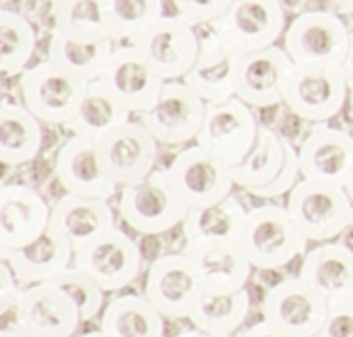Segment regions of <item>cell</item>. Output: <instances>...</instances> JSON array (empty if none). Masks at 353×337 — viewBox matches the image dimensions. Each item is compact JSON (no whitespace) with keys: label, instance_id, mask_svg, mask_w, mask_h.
I'll list each match as a JSON object with an SVG mask.
<instances>
[{"label":"cell","instance_id":"6da1fadb","mask_svg":"<svg viewBox=\"0 0 353 337\" xmlns=\"http://www.w3.org/2000/svg\"><path fill=\"white\" fill-rule=\"evenodd\" d=\"M238 247L254 270H279L310 249V241L293 222L286 206L263 203L248 210Z\"/></svg>","mask_w":353,"mask_h":337},{"label":"cell","instance_id":"7a4b0ae2","mask_svg":"<svg viewBox=\"0 0 353 337\" xmlns=\"http://www.w3.org/2000/svg\"><path fill=\"white\" fill-rule=\"evenodd\" d=\"M349 81L342 63L293 65L284 88V107L305 123L319 125L349 107Z\"/></svg>","mask_w":353,"mask_h":337},{"label":"cell","instance_id":"3957f363","mask_svg":"<svg viewBox=\"0 0 353 337\" xmlns=\"http://www.w3.org/2000/svg\"><path fill=\"white\" fill-rule=\"evenodd\" d=\"M118 210L128 229L141 236H162L181 227L190 206L173 187L166 169H155L143 181L121 187Z\"/></svg>","mask_w":353,"mask_h":337},{"label":"cell","instance_id":"277c9868","mask_svg":"<svg viewBox=\"0 0 353 337\" xmlns=\"http://www.w3.org/2000/svg\"><path fill=\"white\" fill-rule=\"evenodd\" d=\"M286 210L310 243L337 241L353 224V201L337 183L303 178L286 194Z\"/></svg>","mask_w":353,"mask_h":337},{"label":"cell","instance_id":"5b68a950","mask_svg":"<svg viewBox=\"0 0 353 337\" xmlns=\"http://www.w3.org/2000/svg\"><path fill=\"white\" fill-rule=\"evenodd\" d=\"M85 90L88 81L65 72L49 58L30 65L19 76L21 102L42 125L68 127L81 107Z\"/></svg>","mask_w":353,"mask_h":337},{"label":"cell","instance_id":"8992f818","mask_svg":"<svg viewBox=\"0 0 353 337\" xmlns=\"http://www.w3.org/2000/svg\"><path fill=\"white\" fill-rule=\"evenodd\" d=\"M201 292V275L185 249L159 254L145 270L143 296L166 321H188Z\"/></svg>","mask_w":353,"mask_h":337},{"label":"cell","instance_id":"52a82bcc","mask_svg":"<svg viewBox=\"0 0 353 337\" xmlns=\"http://www.w3.org/2000/svg\"><path fill=\"white\" fill-rule=\"evenodd\" d=\"M282 39L293 65L342 63L349 51L351 28L337 12L307 10L291 19Z\"/></svg>","mask_w":353,"mask_h":337},{"label":"cell","instance_id":"ba28073f","mask_svg":"<svg viewBox=\"0 0 353 337\" xmlns=\"http://www.w3.org/2000/svg\"><path fill=\"white\" fill-rule=\"evenodd\" d=\"M72 266L88 273L106 294H113L123 292L141 275L143 252L128 231L113 227L77 249Z\"/></svg>","mask_w":353,"mask_h":337},{"label":"cell","instance_id":"9c48e42d","mask_svg":"<svg viewBox=\"0 0 353 337\" xmlns=\"http://www.w3.org/2000/svg\"><path fill=\"white\" fill-rule=\"evenodd\" d=\"M286 25L279 0H233L226 14L210 23V28L236 54H252L277 44Z\"/></svg>","mask_w":353,"mask_h":337},{"label":"cell","instance_id":"30bf717a","mask_svg":"<svg viewBox=\"0 0 353 337\" xmlns=\"http://www.w3.org/2000/svg\"><path fill=\"white\" fill-rule=\"evenodd\" d=\"M205 104L183 79L164 81L157 100L148 111L139 116L159 146H185L196 141L199 132L203 127Z\"/></svg>","mask_w":353,"mask_h":337},{"label":"cell","instance_id":"8fae6325","mask_svg":"<svg viewBox=\"0 0 353 337\" xmlns=\"http://www.w3.org/2000/svg\"><path fill=\"white\" fill-rule=\"evenodd\" d=\"M328 309L330 303L298 275L272 284L259 305L263 321L293 337H316L328 316Z\"/></svg>","mask_w":353,"mask_h":337},{"label":"cell","instance_id":"7c38bea8","mask_svg":"<svg viewBox=\"0 0 353 337\" xmlns=\"http://www.w3.org/2000/svg\"><path fill=\"white\" fill-rule=\"evenodd\" d=\"M259 130L261 123L254 116V109L238 97H231L226 102L208 104L196 143L229 167H236L254 148Z\"/></svg>","mask_w":353,"mask_h":337},{"label":"cell","instance_id":"4fadbf2b","mask_svg":"<svg viewBox=\"0 0 353 337\" xmlns=\"http://www.w3.org/2000/svg\"><path fill=\"white\" fill-rule=\"evenodd\" d=\"M128 44H134L141 51L164 81L185 79V74L194 68L199 49H201L199 30L185 23L178 14H164L148 25L134 42Z\"/></svg>","mask_w":353,"mask_h":337},{"label":"cell","instance_id":"5bb4252c","mask_svg":"<svg viewBox=\"0 0 353 337\" xmlns=\"http://www.w3.org/2000/svg\"><path fill=\"white\" fill-rule=\"evenodd\" d=\"M173 187L190 208L217 203L233 194L231 167L199 143L181 150L166 167Z\"/></svg>","mask_w":353,"mask_h":337},{"label":"cell","instance_id":"9a60e30c","mask_svg":"<svg viewBox=\"0 0 353 337\" xmlns=\"http://www.w3.org/2000/svg\"><path fill=\"white\" fill-rule=\"evenodd\" d=\"M106 174L118 187L134 185L155 171L159 143L141 121H128L97 139Z\"/></svg>","mask_w":353,"mask_h":337},{"label":"cell","instance_id":"2e32d148","mask_svg":"<svg viewBox=\"0 0 353 337\" xmlns=\"http://www.w3.org/2000/svg\"><path fill=\"white\" fill-rule=\"evenodd\" d=\"M291 70L293 61L284 46L272 44L268 49L241 54L233 74V92L254 111L279 107L284 104V88Z\"/></svg>","mask_w":353,"mask_h":337},{"label":"cell","instance_id":"e0dca14e","mask_svg":"<svg viewBox=\"0 0 353 337\" xmlns=\"http://www.w3.org/2000/svg\"><path fill=\"white\" fill-rule=\"evenodd\" d=\"M53 174L68 194L109 201L116 192H121V187L106 174L97 141L88 136L70 134L56 153Z\"/></svg>","mask_w":353,"mask_h":337},{"label":"cell","instance_id":"ac0fdd59","mask_svg":"<svg viewBox=\"0 0 353 337\" xmlns=\"http://www.w3.org/2000/svg\"><path fill=\"white\" fill-rule=\"evenodd\" d=\"M99 81L132 116L148 111L164 85V79L152 70V65L134 44H116V51Z\"/></svg>","mask_w":353,"mask_h":337},{"label":"cell","instance_id":"d6986e66","mask_svg":"<svg viewBox=\"0 0 353 337\" xmlns=\"http://www.w3.org/2000/svg\"><path fill=\"white\" fill-rule=\"evenodd\" d=\"M51 206L35 187L10 183L0 187V249L30 245L49 231Z\"/></svg>","mask_w":353,"mask_h":337},{"label":"cell","instance_id":"ffe728a7","mask_svg":"<svg viewBox=\"0 0 353 337\" xmlns=\"http://www.w3.org/2000/svg\"><path fill=\"white\" fill-rule=\"evenodd\" d=\"M303 178L344 185L353 167V134L328 123L314 125L298 146Z\"/></svg>","mask_w":353,"mask_h":337},{"label":"cell","instance_id":"44dd1931","mask_svg":"<svg viewBox=\"0 0 353 337\" xmlns=\"http://www.w3.org/2000/svg\"><path fill=\"white\" fill-rule=\"evenodd\" d=\"M298 277L330 303L353 300V247L346 243H314L303 254Z\"/></svg>","mask_w":353,"mask_h":337},{"label":"cell","instance_id":"7402d4cb","mask_svg":"<svg viewBox=\"0 0 353 337\" xmlns=\"http://www.w3.org/2000/svg\"><path fill=\"white\" fill-rule=\"evenodd\" d=\"M113 227H116V215L109 201L104 199H90V196L65 192L51 206L49 231L74 252Z\"/></svg>","mask_w":353,"mask_h":337},{"label":"cell","instance_id":"603a6c76","mask_svg":"<svg viewBox=\"0 0 353 337\" xmlns=\"http://www.w3.org/2000/svg\"><path fill=\"white\" fill-rule=\"evenodd\" d=\"M201 28H208V32L205 35L199 32V39H201L199 58L183 81L205 104H219L236 97V92H233V74H236V63L241 54H236L231 46H226L212 32L210 25H201Z\"/></svg>","mask_w":353,"mask_h":337},{"label":"cell","instance_id":"cb8c5ba5","mask_svg":"<svg viewBox=\"0 0 353 337\" xmlns=\"http://www.w3.org/2000/svg\"><path fill=\"white\" fill-rule=\"evenodd\" d=\"M248 210L250 208H245L233 194L217 203L190 208L188 217H185V222L181 224L183 241H185L183 249L238 243V236H241Z\"/></svg>","mask_w":353,"mask_h":337},{"label":"cell","instance_id":"d4e9b609","mask_svg":"<svg viewBox=\"0 0 353 337\" xmlns=\"http://www.w3.org/2000/svg\"><path fill=\"white\" fill-rule=\"evenodd\" d=\"M116 44L118 42L111 37H90L51 28L46 58L65 72L90 83L102 79L106 65H109L113 51H116Z\"/></svg>","mask_w":353,"mask_h":337},{"label":"cell","instance_id":"484cf974","mask_svg":"<svg viewBox=\"0 0 353 337\" xmlns=\"http://www.w3.org/2000/svg\"><path fill=\"white\" fill-rule=\"evenodd\" d=\"M23 312L30 337H74L81 316L70 296L61 292L56 284H35L21 289Z\"/></svg>","mask_w":353,"mask_h":337},{"label":"cell","instance_id":"4316f807","mask_svg":"<svg viewBox=\"0 0 353 337\" xmlns=\"http://www.w3.org/2000/svg\"><path fill=\"white\" fill-rule=\"evenodd\" d=\"M12 273L17 277V284L21 289L35 287V284H46L56 280L74 263V249L65 245L58 236L46 231L30 245L12 249L8 256Z\"/></svg>","mask_w":353,"mask_h":337},{"label":"cell","instance_id":"83f0119b","mask_svg":"<svg viewBox=\"0 0 353 337\" xmlns=\"http://www.w3.org/2000/svg\"><path fill=\"white\" fill-rule=\"evenodd\" d=\"M252 314V296L245 289L238 292H208L203 289L192 307L190 323L210 337H233L248 326Z\"/></svg>","mask_w":353,"mask_h":337},{"label":"cell","instance_id":"f1b7e54d","mask_svg":"<svg viewBox=\"0 0 353 337\" xmlns=\"http://www.w3.org/2000/svg\"><path fill=\"white\" fill-rule=\"evenodd\" d=\"M44 146L42 123L21 102L0 104V164L23 167L37 160Z\"/></svg>","mask_w":353,"mask_h":337},{"label":"cell","instance_id":"f546056e","mask_svg":"<svg viewBox=\"0 0 353 337\" xmlns=\"http://www.w3.org/2000/svg\"><path fill=\"white\" fill-rule=\"evenodd\" d=\"M99 330L109 337H164L166 319L141 294H123L102 309Z\"/></svg>","mask_w":353,"mask_h":337},{"label":"cell","instance_id":"4dcf8cb0","mask_svg":"<svg viewBox=\"0 0 353 337\" xmlns=\"http://www.w3.org/2000/svg\"><path fill=\"white\" fill-rule=\"evenodd\" d=\"M194 259L201 284L208 292H238L245 289L250 282L252 263L243 249L231 243V245H208V247H194L185 249Z\"/></svg>","mask_w":353,"mask_h":337},{"label":"cell","instance_id":"1f68e13d","mask_svg":"<svg viewBox=\"0 0 353 337\" xmlns=\"http://www.w3.org/2000/svg\"><path fill=\"white\" fill-rule=\"evenodd\" d=\"M132 116L121 102L116 100V95L99 81H90L88 90H85L81 107H79L74 121L68 125L70 134L77 136H88V139H102L106 132L116 130L118 125L132 121Z\"/></svg>","mask_w":353,"mask_h":337},{"label":"cell","instance_id":"d6a6232c","mask_svg":"<svg viewBox=\"0 0 353 337\" xmlns=\"http://www.w3.org/2000/svg\"><path fill=\"white\" fill-rule=\"evenodd\" d=\"M284 146H286V136L261 125L254 148L250 150L248 157L241 164L231 167V176L236 187L252 192L268 185L279 174V169L284 164Z\"/></svg>","mask_w":353,"mask_h":337},{"label":"cell","instance_id":"836d02e7","mask_svg":"<svg viewBox=\"0 0 353 337\" xmlns=\"http://www.w3.org/2000/svg\"><path fill=\"white\" fill-rule=\"evenodd\" d=\"M37 32L21 12L0 8V74L21 76L32 65Z\"/></svg>","mask_w":353,"mask_h":337},{"label":"cell","instance_id":"e575fe53","mask_svg":"<svg viewBox=\"0 0 353 337\" xmlns=\"http://www.w3.org/2000/svg\"><path fill=\"white\" fill-rule=\"evenodd\" d=\"M164 17V0H106L109 35L118 44H128Z\"/></svg>","mask_w":353,"mask_h":337},{"label":"cell","instance_id":"d590c367","mask_svg":"<svg viewBox=\"0 0 353 337\" xmlns=\"http://www.w3.org/2000/svg\"><path fill=\"white\" fill-rule=\"evenodd\" d=\"M53 28L77 32V35L111 37L106 0H56L53 3Z\"/></svg>","mask_w":353,"mask_h":337},{"label":"cell","instance_id":"8d00e7d4","mask_svg":"<svg viewBox=\"0 0 353 337\" xmlns=\"http://www.w3.org/2000/svg\"><path fill=\"white\" fill-rule=\"evenodd\" d=\"M51 284H56L61 292L70 296V300L74 303L79 309V316L83 321H92L95 316L102 314V309L106 305L104 300V289L92 280L88 273H83L81 268L70 266L65 273H61L56 280H51Z\"/></svg>","mask_w":353,"mask_h":337},{"label":"cell","instance_id":"74e56055","mask_svg":"<svg viewBox=\"0 0 353 337\" xmlns=\"http://www.w3.org/2000/svg\"><path fill=\"white\" fill-rule=\"evenodd\" d=\"M303 181V171H301V160H298V148L286 139L284 146V164L279 169V174L272 178L268 185L263 187L252 190V196H259V199H277V196H286L289 192L296 187L298 183Z\"/></svg>","mask_w":353,"mask_h":337},{"label":"cell","instance_id":"f35d334b","mask_svg":"<svg viewBox=\"0 0 353 337\" xmlns=\"http://www.w3.org/2000/svg\"><path fill=\"white\" fill-rule=\"evenodd\" d=\"M231 3L233 0H173V8L185 23L201 28V25H210L217 19H222Z\"/></svg>","mask_w":353,"mask_h":337},{"label":"cell","instance_id":"ab89813d","mask_svg":"<svg viewBox=\"0 0 353 337\" xmlns=\"http://www.w3.org/2000/svg\"><path fill=\"white\" fill-rule=\"evenodd\" d=\"M0 337H30L21 289L0 298Z\"/></svg>","mask_w":353,"mask_h":337},{"label":"cell","instance_id":"60d3db41","mask_svg":"<svg viewBox=\"0 0 353 337\" xmlns=\"http://www.w3.org/2000/svg\"><path fill=\"white\" fill-rule=\"evenodd\" d=\"M316 337H353V300L332 303Z\"/></svg>","mask_w":353,"mask_h":337},{"label":"cell","instance_id":"b9f144b4","mask_svg":"<svg viewBox=\"0 0 353 337\" xmlns=\"http://www.w3.org/2000/svg\"><path fill=\"white\" fill-rule=\"evenodd\" d=\"M233 337H293V335L284 333V330H279L277 326H272V323L261 319V321H254V323H250V326L241 328Z\"/></svg>","mask_w":353,"mask_h":337},{"label":"cell","instance_id":"7bdbcfd3","mask_svg":"<svg viewBox=\"0 0 353 337\" xmlns=\"http://www.w3.org/2000/svg\"><path fill=\"white\" fill-rule=\"evenodd\" d=\"M19 289H21V287L17 284V277H14V273H12L10 263L0 259V298H3V296H8V294L19 292Z\"/></svg>","mask_w":353,"mask_h":337},{"label":"cell","instance_id":"ee69618b","mask_svg":"<svg viewBox=\"0 0 353 337\" xmlns=\"http://www.w3.org/2000/svg\"><path fill=\"white\" fill-rule=\"evenodd\" d=\"M346 81H349V90L353 92V30H351V42H349V51H346L344 61H342Z\"/></svg>","mask_w":353,"mask_h":337},{"label":"cell","instance_id":"f6af8a7d","mask_svg":"<svg viewBox=\"0 0 353 337\" xmlns=\"http://www.w3.org/2000/svg\"><path fill=\"white\" fill-rule=\"evenodd\" d=\"M332 5H335V8L342 12V14H353V0H330Z\"/></svg>","mask_w":353,"mask_h":337},{"label":"cell","instance_id":"bcb514c9","mask_svg":"<svg viewBox=\"0 0 353 337\" xmlns=\"http://www.w3.org/2000/svg\"><path fill=\"white\" fill-rule=\"evenodd\" d=\"M173 337H210V335L201 333L199 328H192V330H183V333H178V335H173Z\"/></svg>","mask_w":353,"mask_h":337},{"label":"cell","instance_id":"7dc6e473","mask_svg":"<svg viewBox=\"0 0 353 337\" xmlns=\"http://www.w3.org/2000/svg\"><path fill=\"white\" fill-rule=\"evenodd\" d=\"M344 190H346V194H349L351 201H353V167H351L349 176H346V181H344Z\"/></svg>","mask_w":353,"mask_h":337},{"label":"cell","instance_id":"c3c4849f","mask_svg":"<svg viewBox=\"0 0 353 337\" xmlns=\"http://www.w3.org/2000/svg\"><path fill=\"white\" fill-rule=\"evenodd\" d=\"M74 337H109L106 333H102V330H88V333H81V335H74Z\"/></svg>","mask_w":353,"mask_h":337},{"label":"cell","instance_id":"681fc988","mask_svg":"<svg viewBox=\"0 0 353 337\" xmlns=\"http://www.w3.org/2000/svg\"><path fill=\"white\" fill-rule=\"evenodd\" d=\"M351 236H353V224H351Z\"/></svg>","mask_w":353,"mask_h":337},{"label":"cell","instance_id":"f907efd6","mask_svg":"<svg viewBox=\"0 0 353 337\" xmlns=\"http://www.w3.org/2000/svg\"><path fill=\"white\" fill-rule=\"evenodd\" d=\"M0 104H3V97H0Z\"/></svg>","mask_w":353,"mask_h":337},{"label":"cell","instance_id":"816d5d0a","mask_svg":"<svg viewBox=\"0 0 353 337\" xmlns=\"http://www.w3.org/2000/svg\"><path fill=\"white\" fill-rule=\"evenodd\" d=\"M53 3H56V0H53Z\"/></svg>","mask_w":353,"mask_h":337},{"label":"cell","instance_id":"f5cc1de1","mask_svg":"<svg viewBox=\"0 0 353 337\" xmlns=\"http://www.w3.org/2000/svg\"><path fill=\"white\" fill-rule=\"evenodd\" d=\"M351 17H353V14H351Z\"/></svg>","mask_w":353,"mask_h":337}]
</instances>
